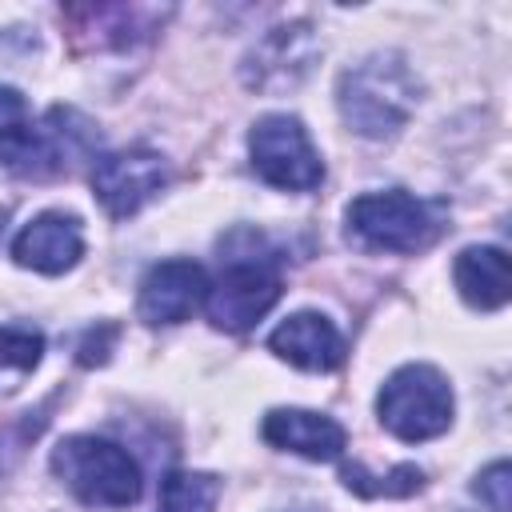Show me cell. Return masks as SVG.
<instances>
[{"mask_svg":"<svg viewBox=\"0 0 512 512\" xmlns=\"http://www.w3.org/2000/svg\"><path fill=\"white\" fill-rule=\"evenodd\" d=\"M52 472L88 508H128L140 500V464L100 436H68L52 448Z\"/></svg>","mask_w":512,"mask_h":512,"instance_id":"cell-3","label":"cell"},{"mask_svg":"<svg viewBox=\"0 0 512 512\" xmlns=\"http://www.w3.org/2000/svg\"><path fill=\"white\" fill-rule=\"evenodd\" d=\"M340 480H344L348 492L368 496V500H376V496H412V492L424 488V472H420L416 464H396V468L384 472V476L364 472V464H344V468H340Z\"/></svg>","mask_w":512,"mask_h":512,"instance_id":"cell-17","label":"cell"},{"mask_svg":"<svg viewBox=\"0 0 512 512\" xmlns=\"http://www.w3.org/2000/svg\"><path fill=\"white\" fill-rule=\"evenodd\" d=\"M452 388L444 380L440 368L432 364H404L396 368L380 396H376V412H380V424L396 436V440H432L440 432H448L452 424Z\"/></svg>","mask_w":512,"mask_h":512,"instance_id":"cell-4","label":"cell"},{"mask_svg":"<svg viewBox=\"0 0 512 512\" xmlns=\"http://www.w3.org/2000/svg\"><path fill=\"white\" fill-rule=\"evenodd\" d=\"M456 288L460 296L480 308V312H496L508 304L512 296V280H508V252L504 248H492V244H476V248H464L456 256Z\"/></svg>","mask_w":512,"mask_h":512,"instance_id":"cell-14","label":"cell"},{"mask_svg":"<svg viewBox=\"0 0 512 512\" xmlns=\"http://www.w3.org/2000/svg\"><path fill=\"white\" fill-rule=\"evenodd\" d=\"M248 152L252 168L264 184L284 188V192H312L324 180V160L312 148L304 124L288 112L260 116L248 132Z\"/></svg>","mask_w":512,"mask_h":512,"instance_id":"cell-7","label":"cell"},{"mask_svg":"<svg viewBox=\"0 0 512 512\" xmlns=\"http://www.w3.org/2000/svg\"><path fill=\"white\" fill-rule=\"evenodd\" d=\"M436 216L404 188L364 192L348 204V236L376 252H420L436 240Z\"/></svg>","mask_w":512,"mask_h":512,"instance_id":"cell-6","label":"cell"},{"mask_svg":"<svg viewBox=\"0 0 512 512\" xmlns=\"http://www.w3.org/2000/svg\"><path fill=\"white\" fill-rule=\"evenodd\" d=\"M416 100H420V84L404 64V56L396 52L364 56L360 64L340 72V84H336V108L344 124L368 140L396 136L408 124Z\"/></svg>","mask_w":512,"mask_h":512,"instance_id":"cell-1","label":"cell"},{"mask_svg":"<svg viewBox=\"0 0 512 512\" xmlns=\"http://www.w3.org/2000/svg\"><path fill=\"white\" fill-rule=\"evenodd\" d=\"M268 348L280 360H288L292 368H304V372H332V368L344 364V336L320 312H296V316H288L268 336Z\"/></svg>","mask_w":512,"mask_h":512,"instance_id":"cell-13","label":"cell"},{"mask_svg":"<svg viewBox=\"0 0 512 512\" xmlns=\"http://www.w3.org/2000/svg\"><path fill=\"white\" fill-rule=\"evenodd\" d=\"M208 300V272L196 260H160L140 280L136 312L144 324H180Z\"/></svg>","mask_w":512,"mask_h":512,"instance_id":"cell-10","label":"cell"},{"mask_svg":"<svg viewBox=\"0 0 512 512\" xmlns=\"http://www.w3.org/2000/svg\"><path fill=\"white\" fill-rule=\"evenodd\" d=\"M24 116H28L24 96H20L16 88H4V84H0V136H4V132H12V128H20V124H24Z\"/></svg>","mask_w":512,"mask_h":512,"instance_id":"cell-20","label":"cell"},{"mask_svg":"<svg viewBox=\"0 0 512 512\" xmlns=\"http://www.w3.org/2000/svg\"><path fill=\"white\" fill-rule=\"evenodd\" d=\"M244 244H236V236H228L220 244L224 272L216 284H208V320L224 332H248L276 300H280V264L276 252H268L264 236L252 228H240Z\"/></svg>","mask_w":512,"mask_h":512,"instance_id":"cell-2","label":"cell"},{"mask_svg":"<svg viewBox=\"0 0 512 512\" xmlns=\"http://www.w3.org/2000/svg\"><path fill=\"white\" fill-rule=\"evenodd\" d=\"M164 12L156 8H128V4H88V8H72L68 20L76 32H92L96 48H128L136 40V32H152V20H160Z\"/></svg>","mask_w":512,"mask_h":512,"instance_id":"cell-15","label":"cell"},{"mask_svg":"<svg viewBox=\"0 0 512 512\" xmlns=\"http://www.w3.org/2000/svg\"><path fill=\"white\" fill-rule=\"evenodd\" d=\"M0 220H4V212H0Z\"/></svg>","mask_w":512,"mask_h":512,"instance_id":"cell-21","label":"cell"},{"mask_svg":"<svg viewBox=\"0 0 512 512\" xmlns=\"http://www.w3.org/2000/svg\"><path fill=\"white\" fill-rule=\"evenodd\" d=\"M260 436L272 448L296 452L304 460H340V452L348 448L344 428L332 416L308 408H272L260 424Z\"/></svg>","mask_w":512,"mask_h":512,"instance_id":"cell-12","label":"cell"},{"mask_svg":"<svg viewBox=\"0 0 512 512\" xmlns=\"http://www.w3.org/2000/svg\"><path fill=\"white\" fill-rule=\"evenodd\" d=\"M320 56V40L312 32V24L304 20H292V24H280L272 28L244 60V84L256 88V92H284V88H296L312 64Z\"/></svg>","mask_w":512,"mask_h":512,"instance_id":"cell-9","label":"cell"},{"mask_svg":"<svg viewBox=\"0 0 512 512\" xmlns=\"http://www.w3.org/2000/svg\"><path fill=\"white\" fill-rule=\"evenodd\" d=\"M164 184H168V160L152 148L108 152L92 164V192L104 204V212L116 220L140 212L148 200L164 192Z\"/></svg>","mask_w":512,"mask_h":512,"instance_id":"cell-8","label":"cell"},{"mask_svg":"<svg viewBox=\"0 0 512 512\" xmlns=\"http://www.w3.org/2000/svg\"><path fill=\"white\" fill-rule=\"evenodd\" d=\"M44 356V336L32 324H0V376L24 380Z\"/></svg>","mask_w":512,"mask_h":512,"instance_id":"cell-18","label":"cell"},{"mask_svg":"<svg viewBox=\"0 0 512 512\" xmlns=\"http://www.w3.org/2000/svg\"><path fill=\"white\" fill-rule=\"evenodd\" d=\"M84 256V232L76 216L64 212H44L32 224H24L12 240V260L20 268L44 272V276H60L68 272L76 260Z\"/></svg>","mask_w":512,"mask_h":512,"instance_id":"cell-11","label":"cell"},{"mask_svg":"<svg viewBox=\"0 0 512 512\" xmlns=\"http://www.w3.org/2000/svg\"><path fill=\"white\" fill-rule=\"evenodd\" d=\"M96 128L76 108H52L44 124H20L0 136V164L16 176H56L72 168L76 156H88L96 144Z\"/></svg>","mask_w":512,"mask_h":512,"instance_id":"cell-5","label":"cell"},{"mask_svg":"<svg viewBox=\"0 0 512 512\" xmlns=\"http://www.w3.org/2000/svg\"><path fill=\"white\" fill-rule=\"evenodd\" d=\"M220 480L212 472H168L160 484V512H216Z\"/></svg>","mask_w":512,"mask_h":512,"instance_id":"cell-16","label":"cell"},{"mask_svg":"<svg viewBox=\"0 0 512 512\" xmlns=\"http://www.w3.org/2000/svg\"><path fill=\"white\" fill-rule=\"evenodd\" d=\"M508 476H512V472H508V464H504V460H496V464H488V468L476 476V484H472V488H476V496H480L492 512H508V484H512Z\"/></svg>","mask_w":512,"mask_h":512,"instance_id":"cell-19","label":"cell"}]
</instances>
